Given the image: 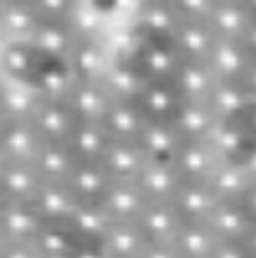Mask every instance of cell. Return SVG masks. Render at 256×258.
<instances>
[{
	"label": "cell",
	"mask_w": 256,
	"mask_h": 258,
	"mask_svg": "<svg viewBox=\"0 0 256 258\" xmlns=\"http://www.w3.org/2000/svg\"><path fill=\"white\" fill-rule=\"evenodd\" d=\"M56 95L64 98V102L72 108L77 119H85V121H100L112 102L106 87L100 81L77 79L70 76Z\"/></svg>",
	"instance_id": "obj_1"
},
{
	"label": "cell",
	"mask_w": 256,
	"mask_h": 258,
	"mask_svg": "<svg viewBox=\"0 0 256 258\" xmlns=\"http://www.w3.org/2000/svg\"><path fill=\"white\" fill-rule=\"evenodd\" d=\"M170 123L175 127L181 139L195 141H212L216 131L222 125V121L216 118V114L204 100L189 98H179Z\"/></svg>",
	"instance_id": "obj_2"
},
{
	"label": "cell",
	"mask_w": 256,
	"mask_h": 258,
	"mask_svg": "<svg viewBox=\"0 0 256 258\" xmlns=\"http://www.w3.org/2000/svg\"><path fill=\"white\" fill-rule=\"evenodd\" d=\"M168 41L177 56L187 60L206 62L218 39L206 22L177 18V22L171 27Z\"/></svg>",
	"instance_id": "obj_3"
},
{
	"label": "cell",
	"mask_w": 256,
	"mask_h": 258,
	"mask_svg": "<svg viewBox=\"0 0 256 258\" xmlns=\"http://www.w3.org/2000/svg\"><path fill=\"white\" fill-rule=\"evenodd\" d=\"M216 81L218 79L206 62L187 60L181 56H177L170 76V85L177 97L189 100H206Z\"/></svg>",
	"instance_id": "obj_4"
},
{
	"label": "cell",
	"mask_w": 256,
	"mask_h": 258,
	"mask_svg": "<svg viewBox=\"0 0 256 258\" xmlns=\"http://www.w3.org/2000/svg\"><path fill=\"white\" fill-rule=\"evenodd\" d=\"M43 18L31 2L0 0V35L6 43H29Z\"/></svg>",
	"instance_id": "obj_5"
},
{
	"label": "cell",
	"mask_w": 256,
	"mask_h": 258,
	"mask_svg": "<svg viewBox=\"0 0 256 258\" xmlns=\"http://www.w3.org/2000/svg\"><path fill=\"white\" fill-rule=\"evenodd\" d=\"M110 64V56L100 39L77 37L72 52L66 60V72L70 77L100 81Z\"/></svg>",
	"instance_id": "obj_6"
},
{
	"label": "cell",
	"mask_w": 256,
	"mask_h": 258,
	"mask_svg": "<svg viewBox=\"0 0 256 258\" xmlns=\"http://www.w3.org/2000/svg\"><path fill=\"white\" fill-rule=\"evenodd\" d=\"M208 27L220 41H239L252 23V16L243 0H216L208 16Z\"/></svg>",
	"instance_id": "obj_7"
},
{
	"label": "cell",
	"mask_w": 256,
	"mask_h": 258,
	"mask_svg": "<svg viewBox=\"0 0 256 258\" xmlns=\"http://www.w3.org/2000/svg\"><path fill=\"white\" fill-rule=\"evenodd\" d=\"M75 41H77V35L68 22L43 20L27 44H31L33 48L39 54H43L44 58L60 62L66 68V60L72 52Z\"/></svg>",
	"instance_id": "obj_8"
},
{
	"label": "cell",
	"mask_w": 256,
	"mask_h": 258,
	"mask_svg": "<svg viewBox=\"0 0 256 258\" xmlns=\"http://www.w3.org/2000/svg\"><path fill=\"white\" fill-rule=\"evenodd\" d=\"M44 91L14 77L2 76L0 119H31Z\"/></svg>",
	"instance_id": "obj_9"
},
{
	"label": "cell",
	"mask_w": 256,
	"mask_h": 258,
	"mask_svg": "<svg viewBox=\"0 0 256 258\" xmlns=\"http://www.w3.org/2000/svg\"><path fill=\"white\" fill-rule=\"evenodd\" d=\"M250 60L252 58L248 56L245 46L239 41H220L218 39L206 64L212 70L216 79L241 85V79L245 77Z\"/></svg>",
	"instance_id": "obj_10"
},
{
	"label": "cell",
	"mask_w": 256,
	"mask_h": 258,
	"mask_svg": "<svg viewBox=\"0 0 256 258\" xmlns=\"http://www.w3.org/2000/svg\"><path fill=\"white\" fill-rule=\"evenodd\" d=\"M145 121L147 118L143 116L137 104L127 102V100H112L100 119L102 127L106 129V133L110 135V139L135 143V145H137Z\"/></svg>",
	"instance_id": "obj_11"
},
{
	"label": "cell",
	"mask_w": 256,
	"mask_h": 258,
	"mask_svg": "<svg viewBox=\"0 0 256 258\" xmlns=\"http://www.w3.org/2000/svg\"><path fill=\"white\" fill-rule=\"evenodd\" d=\"M204 102L210 106V110L222 123H233L243 119L252 104V100L248 98L245 89L239 83L220 81V79L216 81V85Z\"/></svg>",
	"instance_id": "obj_12"
},
{
	"label": "cell",
	"mask_w": 256,
	"mask_h": 258,
	"mask_svg": "<svg viewBox=\"0 0 256 258\" xmlns=\"http://www.w3.org/2000/svg\"><path fill=\"white\" fill-rule=\"evenodd\" d=\"M31 4L43 20L70 23V18L77 8L79 0H31Z\"/></svg>",
	"instance_id": "obj_13"
},
{
	"label": "cell",
	"mask_w": 256,
	"mask_h": 258,
	"mask_svg": "<svg viewBox=\"0 0 256 258\" xmlns=\"http://www.w3.org/2000/svg\"><path fill=\"white\" fill-rule=\"evenodd\" d=\"M170 4L177 14V18L206 22L212 8L216 6V0H170Z\"/></svg>",
	"instance_id": "obj_14"
},
{
	"label": "cell",
	"mask_w": 256,
	"mask_h": 258,
	"mask_svg": "<svg viewBox=\"0 0 256 258\" xmlns=\"http://www.w3.org/2000/svg\"><path fill=\"white\" fill-rule=\"evenodd\" d=\"M241 87L245 89V93L248 95V98L256 102V60H250V66L246 70L245 77L241 79Z\"/></svg>",
	"instance_id": "obj_15"
},
{
	"label": "cell",
	"mask_w": 256,
	"mask_h": 258,
	"mask_svg": "<svg viewBox=\"0 0 256 258\" xmlns=\"http://www.w3.org/2000/svg\"><path fill=\"white\" fill-rule=\"evenodd\" d=\"M241 44L245 46V50L248 52V56L256 60V20H252L250 27L246 29L245 37L241 39Z\"/></svg>",
	"instance_id": "obj_16"
},
{
	"label": "cell",
	"mask_w": 256,
	"mask_h": 258,
	"mask_svg": "<svg viewBox=\"0 0 256 258\" xmlns=\"http://www.w3.org/2000/svg\"><path fill=\"white\" fill-rule=\"evenodd\" d=\"M243 2H245V6L248 8V12H250L252 20H256V0H243Z\"/></svg>",
	"instance_id": "obj_17"
},
{
	"label": "cell",
	"mask_w": 256,
	"mask_h": 258,
	"mask_svg": "<svg viewBox=\"0 0 256 258\" xmlns=\"http://www.w3.org/2000/svg\"><path fill=\"white\" fill-rule=\"evenodd\" d=\"M23 2H31V0H23Z\"/></svg>",
	"instance_id": "obj_18"
},
{
	"label": "cell",
	"mask_w": 256,
	"mask_h": 258,
	"mask_svg": "<svg viewBox=\"0 0 256 258\" xmlns=\"http://www.w3.org/2000/svg\"><path fill=\"white\" fill-rule=\"evenodd\" d=\"M166 2H170V0H166Z\"/></svg>",
	"instance_id": "obj_19"
}]
</instances>
